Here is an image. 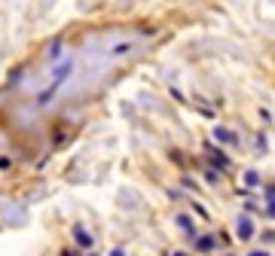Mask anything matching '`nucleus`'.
Here are the masks:
<instances>
[{"mask_svg":"<svg viewBox=\"0 0 275 256\" xmlns=\"http://www.w3.org/2000/svg\"><path fill=\"white\" fill-rule=\"evenodd\" d=\"M254 235V226H251V219H238V238H251Z\"/></svg>","mask_w":275,"mask_h":256,"instance_id":"nucleus-1","label":"nucleus"},{"mask_svg":"<svg viewBox=\"0 0 275 256\" xmlns=\"http://www.w3.org/2000/svg\"><path fill=\"white\" fill-rule=\"evenodd\" d=\"M74 238H77L79 244H83V247H92V238H89V235H86V232L79 229V226H74Z\"/></svg>","mask_w":275,"mask_h":256,"instance_id":"nucleus-2","label":"nucleus"},{"mask_svg":"<svg viewBox=\"0 0 275 256\" xmlns=\"http://www.w3.org/2000/svg\"><path fill=\"white\" fill-rule=\"evenodd\" d=\"M214 244H217V241L208 235V238H199V244H196V247H199L202 253H211V250H214Z\"/></svg>","mask_w":275,"mask_h":256,"instance_id":"nucleus-3","label":"nucleus"},{"mask_svg":"<svg viewBox=\"0 0 275 256\" xmlns=\"http://www.w3.org/2000/svg\"><path fill=\"white\" fill-rule=\"evenodd\" d=\"M214 137H217L220 144H229V141H233V134H229L226 128H217V131H214Z\"/></svg>","mask_w":275,"mask_h":256,"instance_id":"nucleus-4","label":"nucleus"},{"mask_svg":"<svg viewBox=\"0 0 275 256\" xmlns=\"http://www.w3.org/2000/svg\"><path fill=\"white\" fill-rule=\"evenodd\" d=\"M110 256H125V250H113V253H110Z\"/></svg>","mask_w":275,"mask_h":256,"instance_id":"nucleus-5","label":"nucleus"},{"mask_svg":"<svg viewBox=\"0 0 275 256\" xmlns=\"http://www.w3.org/2000/svg\"><path fill=\"white\" fill-rule=\"evenodd\" d=\"M251 256H269V253H263V250H254V253H251Z\"/></svg>","mask_w":275,"mask_h":256,"instance_id":"nucleus-6","label":"nucleus"},{"mask_svg":"<svg viewBox=\"0 0 275 256\" xmlns=\"http://www.w3.org/2000/svg\"><path fill=\"white\" fill-rule=\"evenodd\" d=\"M61 256H71V253H67V250H64V253H61Z\"/></svg>","mask_w":275,"mask_h":256,"instance_id":"nucleus-7","label":"nucleus"},{"mask_svg":"<svg viewBox=\"0 0 275 256\" xmlns=\"http://www.w3.org/2000/svg\"><path fill=\"white\" fill-rule=\"evenodd\" d=\"M177 256H183V253H177Z\"/></svg>","mask_w":275,"mask_h":256,"instance_id":"nucleus-8","label":"nucleus"},{"mask_svg":"<svg viewBox=\"0 0 275 256\" xmlns=\"http://www.w3.org/2000/svg\"><path fill=\"white\" fill-rule=\"evenodd\" d=\"M92 256H95V253H92Z\"/></svg>","mask_w":275,"mask_h":256,"instance_id":"nucleus-9","label":"nucleus"}]
</instances>
